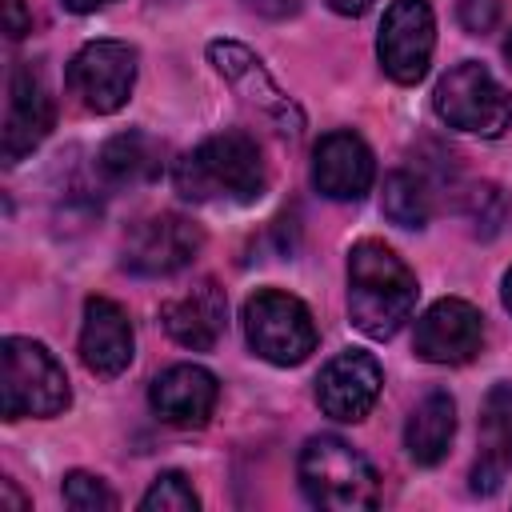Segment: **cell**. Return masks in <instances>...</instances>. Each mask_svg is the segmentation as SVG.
Listing matches in <instances>:
<instances>
[{
  "label": "cell",
  "instance_id": "cell-1",
  "mask_svg": "<svg viewBox=\"0 0 512 512\" xmlns=\"http://www.w3.org/2000/svg\"><path fill=\"white\" fill-rule=\"evenodd\" d=\"M412 308H416L412 268L384 240L352 244V252H348V316H352V324L372 340H388L404 328Z\"/></svg>",
  "mask_w": 512,
  "mask_h": 512
},
{
  "label": "cell",
  "instance_id": "cell-2",
  "mask_svg": "<svg viewBox=\"0 0 512 512\" xmlns=\"http://www.w3.org/2000/svg\"><path fill=\"white\" fill-rule=\"evenodd\" d=\"M176 192L184 200H232L252 204L268 188V168L252 136L244 132H216L184 152L172 168Z\"/></svg>",
  "mask_w": 512,
  "mask_h": 512
},
{
  "label": "cell",
  "instance_id": "cell-3",
  "mask_svg": "<svg viewBox=\"0 0 512 512\" xmlns=\"http://www.w3.org/2000/svg\"><path fill=\"white\" fill-rule=\"evenodd\" d=\"M72 400L64 364L28 336H4L0 344V412L4 420L60 416Z\"/></svg>",
  "mask_w": 512,
  "mask_h": 512
},
{
  "label": "cell",
  "instance_id": "cell-4",
  "mask_svg": "<svg viewBox=\"0 0 512 512\" xmlns=\"http://www.w3.org/2000/svg\"><path fill=\"white\" fill-rule=\"evenodd\" d=\"M296 476H300L308 504H316V508L356 512V508H372L380 500L376 468L340 436H312L300 448Z\"/></svg>",
  "mask_w": 512,
  "mask_h": 512
},
{
  "label": "cell",
  "instance_id": "cell-5",
  "mask_svg": "<svg viewBox=\"0 0 512 512\" xmlns=\"http://www.w3.org/2000/svg\"><path fill=\"white\" fill-rule=\"evenodd\" d=\"M244 336H248V348L268 360V364H280V368H292V364H304L312 352H316V324H312V312L300 296L292 292H280V288H260L244 300Z\"/></svg>",
  "mask_w": 512,
  "mask_h": 512
},
{
  "label": "cell",
  "instance_id": "cell-6",
  "mask_svg": "<svg viewBox=\"0 0 512 512\" xmlns=\"http://www.w3.org/2000/svg\"><path fill=\"white\" fill-rule=\"evenodd\" d=\"M432 104L448 128L472 136H500L512 120V96L476 60H460L456 68H448L432 92Z\"/></svg>",
  "mask_w": 512,
  "mask_h": 512
},
{
  "label": "cell",
  "instance_id": "cell-7",
  "mask_svg": "<svg viewBox=\"0 0 512 512\" xmlns=\"http://www.w3.org/2000/svg\"><path fill=\"white\" fill-rule=\"evenodd\" d=\"M436 48V16L428 0H392L380 20L376 56L396 84H420Z\"/></svg>",
  "mask_w": 512,
  "mask_h": 512
},
{
  "label": "cell",
  "instance_id": "cell-8",
  "mask_svg": "<svg viewBox=\"0 0 512 512\" xmlns=\"http://www.w3.org/2000/svg\"><path fill=\"white\" fill-rule=\"evenodd\" d=\"M136 84V48L124 40H92L68 60V88L96 116L120 112Z\"/></svg>",
  "mask_w": 512,
  "mask_h": 512
},
{
  "label": "cell",
  "instance_id": "cell-9",
  "mask_svg": "<svg viewBox=\"0 0 512 512\" xmlns=\"http://www.w3.org/2000/svg\"><path fill=\"white\" fill-rule=\"evenodd\" d=\"M204 248L200 224L180 212H160L140 220L124 240V268L136 276H176Z\"/></svg>",
  "mask_w": 512,
  "mask_h": 512
},
{
  "label": "cell",
  "instance_id": "cell-10",
  "mask_svg": "<svg viewBox=\"0 0 512 512\" xmlns=\"http://www.w3.org/2000/svg\"><path fill=\"white\" fill-rule=\"evenodd\" d=\"M380 388H384V372H380L376 356H368L360 348H348V352L332 356L320 368L316 404H320L324 416H332L340 424H356L376 408Z\"/></svg>",
  "mask_w": 512,
  "mask_h": 512
},
{
  "label": "cell",
  "instance_id": "cell-11",
  "mask_svg": "<svg viewBox=\"0 0 512 512\" xmlns=\"http://www.w3.org/2000/svg\"><path fill=\"white\" fill-rule=\"evenodd\" d=\"M484 348V316L456 296L436 300L412 332V352L428 364H468Z\"/></svg>",
  "mask_w": 512,
  "mask_h": 512
},
{
  "label": "cell",
  "instance_id": "cell-12",
  "mask_svg": "<svg viewBox=\"0 0 512 512\" xmlns=\"http://www.w3.org/2000/svg\"><path fill=\"white\" fill-rule=\"evenodd\" d=\"M208 60L216 64V72H220L256 112H264L268 120H276L280 132L300 136L304 112L292 104V96H284V92L276 88V80L264 72V64H260L244 44H236V40H212V44H208Z\"/></svg>",
  "mask_w": 512,
  "mask_h": 512
},
{
  "label": "cell",
  "instance_id": "cell-13",
  "mask_svg": "<svg viewBox=\"0 0 512 512\" xmlns=\"http://www.w3.org/2000/svg\"><path fill=\"white\" fill-rule=\"evenodd\" d=\"M52 116L56 108L44 76L28 60L16 64L8 80V112H4V164H20L28 152H36L52 128Z\"/></svg>",
  "mask_w": 512,
  "mask_h": 512
},
{
  "label": "cell",
  "instance_id": "cell-14",
  "mask_svg": "<svg viewBox=\"0 0 512 512\" xmlns=\"http://www.w3.org/2000/svg\"><path fill=\"white\" fill-rule=\"evenodd\" d=\"M376 180L372 148L352 132L336 128L312 148V184L328 200H360Z\"/></svg>",
  "mask_w": 512,
  "mask_h": 512
},
{
  "label": "cell",
  "instance_id": "cell-15",
  "mask_svg": "<svg viewBox=\"0 0 512 512\" xmlns=\"http://www.w3.org/2000/svg\"><path fill=\"white\" fill-rule=\"evenodd\" d=\"M136 356V332L128 312L108 296L84 300V324H80V360L92 376H120Z\"/></svg>",
  "mask_w": 512,
  "mask_h": 512
},
{
  "label": "cell",
  "instance_id": "cell-16",
  "mask_svg": "<svg viewBox=\"0 0 512 512\" xmlns=\"http://www.w3.org/2000/svg\"><path fill=\"white\" fill-rule=\"evenodd\" d=\"M160 320L168 328V336L180 348L192 352H208L220 344L224 328H228V296L216 280H196L192 288H184L180 296L160 304Z\"/></svg>",
  "mask_w": 512,
  "mask_h": 512
},
{
  "label": "cell",
  "instance_id": "cell-17",
  "mask_svg": "<svg viewBox=\"0 0 512 512\" xmlns=\"http://www.w3.org/2000/svg\"><path fill=\"white\" fill-rule=\"evenodd\" d=\"M216 400H220V384L200 364H172L148 388L152 412L164 424H172V428H200V424H208V416L216 412Z\"/></svg>",
  "mask_w": 512,
  "mask_h": 512
},
{
  "label": "cell",
  "instance_id": "cell-18",
  "mask_svg": "<svg viewBox=\"0 0 512 512\" xmlns=\"http://www.w3.org/2000/svg\"><path fill=\"white\" fill-rule=\"evenodd\" d=\"M480 432H484V448L472 464V492L488 496L500 488L504 472L512 468V384H496L484 396Z\"/></svg>",
  "mask_w": 512,
  "mask_h": 512
},
{
  "label": "cell",
  "instance_id": "cell-19",
  "mask_svg": "<svg viewBox=\"0 0 512 512\" xmlns=\"http://www.w3.org/2000/svg\"><path fill=\"white\" fill-rule=\"evenodd\" d=\"M456 436V400L444 388H432L404 424V448L420 468H432L448 456Z\"/></svg>",
  "mask_w": 512,
  "mask_h": 512
},
{
  "label": "cell",
  "instance_id": "cell-20",
  "mask_svg": "<svg viewBox=\"0 0 512 512\" xmlns=\"http://www.w3.org/2000/svg\"><path fill=\"white\" fill-rule=\"evenodd\" d=\"M96 168L108 184H148L160 176V144L144 132H120L96 152Z\"/></svg>",
  "mask_w": 512,
  "mask_h": 512
},
{
  "label": "cell",
  "instance_id": "cell-21",
  "mask_svg": "<svg viewBox=\"0 0 512 512\" xmlns=\"http://www.w3.org/2000/svg\"><path fill=\"white\" fill-rule=\"evenodd\" d=\"M380 208L400 228H424L428 216H432V184L420 172H408V168L388 172Z\"/></svg>",
  "mask_w": 512,
  "mask_h": 512
},
{
  "label": "cell",
  "instance_id": "cell-22",
  "mask_svg": "<svg viewBox=\"0 0 512 512\" xmlns=\"http://www.w3.org/2000/svg\"><path fill=\"white\" fill-rule=\"evenodd\" d=\"M464 216H468L472 232L488 240V236H496L500 224L508 220V200H504V192H500L496 184H472V188L464 192Z\"/></svg>",
  "mask_w": 512,
  "mask_h": 512
},
{
  "label": "cell",
  "instance_id": "cell-23",
  "mask_svg": "<svg viewBox=\"0 0 512 512\" xmlns=\"http://www.w3.org/2000/svg\"><path fill=\"white\" fill-rule=\"evenodd\" d=\"M140 508L144 512H196L200 496H196V488L188 484L184 472H160L148 484V492L140 496Z\"/></svg>",
  "mask_w": 512,
  "mask_h": 512
},
{
  "label": "cell",
  "instance_id": "cell-24",
  "mask_svg": "<svg viewBox=\"0 0 512 512\" xmlns=\"http://www.w3.org/2000/svg\"><path fill=\"white\" fill-rule=\"evenodd\" d=\"M64 504L68 508H76V512H116L120 508V500H116V492L100 480V476H92V472H68L64 476Z\"/></svg>",
  "mask_w": 512,
  "mask_h": 512
},
{
  "label": "cell",
  "instance_id": "cell-25",
  "mask_svg": "<svg viewBox=\"0 0 512 512\" xmlns=\"http://www.w3.org/2000/svg\"><path fill=\"white\" fill-rule=\"evenodd\" d=\"M456 16H460L464 32L484 36V32H492L500 24V0H460Z\"/></svg>",
  "mask_w": 512,
  "mask_h": 512
},
{
  "label": "cell",
  "instance_id": "cell-26",
  "mask_svg": "<svg viewBox=\"0 0 512 512\" xmlns=\"http://www.w3.org/2000/svg\"><path fill=\"white\" fill-rule=\"evenodd\" d=\"M0 12H4V32L12 40H20V36L32 32V12L24 8V0H0Z\"/></svg>",
  "mask_w": 512,
  "mask_h": 512
},
{
  "label": "cell",
  "instance_id": "cell-27",
  "mask_svg": "<svg viewBox=\"0 0 512 512\" xmlns=\"http://www.w3.org/2000/svg\"><path fill=\"white\" fill-rule=\"evenodd\" d=\"M304 0H244L248 12L256 16H268V20H284V16H296Z\"/></svg>",
  "mask_w": 512,
  "mask_h": 512
},
{
  "label": "cell",
  "instance_id": "cell-28",
  "mask_svg": "<svg viewBox=\"0 0 512 512\" xmlns=\"http://www.w3.org/2000/svg\"><path fill=\"white\" fill-rule=\"evenodd\" d=\"M332 4V12H340V16H364L368 8H372V0H328Z\"/></svg>",
  "mask_w": 512,
  "mask_h": 512
},
{
  "label": "cell",
  "instance_id": "cell-29",
  "mask_svg": "<svg viewBox=\"0 0 512 512\" xmlns=\"http://www.w3.org/2000/svg\"><path fill=\"white\" fill-rule=\"evenodd\" d=\"M60 4H64L68 12H80V16H84V12H96V8H104V4H112V0H60Z\"/></svg>",
  "mask_w": 512,
  "mask_h": 512
},
{
  "label": "cell",
  "instance_id": "cell-30",
  "mask_svg": "<svg viewBox=\"0 0 512 512\" xmlns=\"http://www.w3.org/2000/svg\"><path fill=\"white\" fill-rule=\"evenodd\" d=\"M0 488H4V500H8V504H12V508H24V496H20V492H16V488H12V480H4V484H0Z\"/></svg>",
  "mask_w": 512,
  "mask_h": 512
},
{
  "label": "cell",
  "instance_id": "cell-31",
  "mask_svg": "<svg viewBox=\"0 0 512 512\" xmlns=\"http://www.w3.org/2000/svg\"><path fill=\"white\" fill-rule=\"evenodd\" d=\"M500 296H504V308L512 312V268H508V276H504V288H500Z\"/></svg>",
  "mask_w": 512,
  "mask_h": 512
},
{
  "label": "cell",
  "instance_id": "cell-32",
  "mask_svg": "<svg viewBox=\"0 0 512 512\" xmlns=\"http://www.w3.org/2000/svg\"><path fill=\"white\" fill-rule=\"evenodd\" d=\"M504 60H508V68H512V32L504 36Z\"/></svg>",
  "mask_w": 512,
  "mask_h": 512
}]
</instances>
